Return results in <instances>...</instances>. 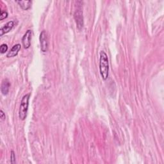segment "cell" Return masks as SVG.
Masks as SVG:
<instances>
[{
    "instance_id": "6da1fadb",
    "label": "cell",
    "mask_w": 164,
    "mask_h": 164,
    "mask_svg": "<svg viewBox=\"0 0 164 164\" xmlns=\"http://www.w3.org/2000/svg\"><path fill=\"white\" fill-rule=\"evenodd\" d=\"M99 71L102 80H106L108 77L109 64L108 56L103 51H102L100 53Z\"/></svg>"
},
{
    "instance_id": "7a4b0ae2",
    "label": "cell",
    "mask_w": 164,
    "mask_h": 164,
    "mask_svg": "<svg viewBox=\"0 0 164 164\" xmlns=\"http://www.w3.org/2000/svg\"><path fill=\"white\" fill-rule=\"evenodd\" d=\"M30 97V94H26L23 97L21 101H20V105L19 110V117L22 121H24L27 116Z\"/></svg>"
},
{
    "instance_id": "3957f363",
    "label": "cell",
    "mask_w": 164,
    "mask_h": 164,
    "mask_svg": "<svg viewBox=\"0 0 164 164\" xmlns=\"http://www.w3.org/2000/svg\"><path fill=\"white\" fill-rule=\"evenodd\" d=\"M39 39L41 51L45 53L48 51V39L47 33L45 30H43V32L40 33Z\"/></svg>"
},
{
    "instance_id": "277c9868",
    "label": "cell",
    "mask_w": 164,
    "mask_h": 164,
    "mask_svg": "<svg viewBox=\"0 0 164 164\" xmlns=\"http://www.w3.org/2000/svg\"><path fill=\"white\" fill-rule=\"evenodd\" d=\"M32 30H28L25 34L22 39V43L25 49H28L31 46V40H32Z\"/></svg>"
},
{
    "instance_id": "5b68a950",
    "label": "cell",
    "mask_w": 164,
    "mask_h": 164,
    "mask_svg": "<svg viewBox=\"0 0 164 164\" xmlns=\"http://www.w3.org/2000/svg\"><path fill=\"white\" fill-rule=\"evenodd\" d=\"M75 19L76 20L77 27L78 29L83 28L84 26V19H83V12L81 9H78L75 13Z\"/></svg>"
},
{
    "instance_id": "8992f818",
    "label": "cell",
    "mask_w": 164,
    "mask_h": 164,
    "mask_svg": "<svg viewBox=\"0 0 164 164\" xmlns=\"http://www.w3.org/2000/svg\"><path fill=\"white\" fill-rule=\"evenodd\" d=\"M14 21L13 20H10V21L8 22L7 24H5L3 27L0 29V35L3 36L4 34L8 33L10 30H12V29L14 26Z\"/></svg>"
},
{
    "instance_id": "52a82bcc",
    "label": "cell",
    "mask_w": 164,
    "mask_h": 164,
    "mask_svg": "<svg viewBox=\"0 0 164 164\" xmlns=\"http://www.w3.org/2000/svg\"><path fill=\"white\" fill-rule=\"evenodd\" d=\"M20 48H21V46H20V44H17L14 45L12 49H10V51H8V53L7 54V57L10 58V57H14L17 55L20 49Z\"/></svg>"
},
{
    "instance_id": "ba28073f",
    "label": "cell",
    "mask_w": 164,
    "mask_h": 164,
    "mask_svg": "<svg viewBox=\"0 0 164 164\" xmlns=\"http://www.w3.org/2000/svg\"><path fill=\"white\" fill-rule=\"evenodd\" d=\"M10 87V81H8V80L7 79L3 80V81H2V86H1V91L3 95L6 96L8 94Z\"/></svg>"
},
{
    "instance_id": "9c48e42d",
    "label": "cell",
    "mask_w": 164,
    "mask_h": 164,
    "mask_svg": "<svg viewBox=\"0 0 164 164\" xmlns=\"http://www.w3.org/2000/svg\"><path fill=\"white\" fill-rule=\"evenodd\" d=\"M16 3H17L20 8H21L23 10H28L30 7H31V5H32V1H22V0H20V1H16Z\"/></svg>"
},
{
    "instance_id": "30bf717a",
    "label": "cell",
    "mask_w": 164,
    "mask_h": 164,
    "mask_svg": "<svg viewBox=\"0 0 164 164\" xmlns=\"http://www.w3.org/2000/svg\"><path fill=\"white\" fill-rule=\"evenodd\" d=\"M8 50V46L6 44H2L0 46V52L2 54L5 53Z\"/></svg>"
},
{
    "instance_id": "8fae6325",
    "label": "cell",
    "mask_w": 164,
    "mask_h": 164,
    "mask_svg": "<svg viewBox=\"0 0 164 164\" xmlns=\"http://www.w3.org/2000/svg\"><path fill=\"white\" fill-rule=\"evenodd\" d=\"M10 162H11V163H16V155L14 151H11V155H10Z\"/></svg>"
},
{
    "instance_id": "7c38bea8",
    "label": "cell",
    "mask_w": 164,
    "mask_h": 164,
    "mask_svg": "<svg viewBox=\"0 0 164 164\" xmlns=\"http://www.w3.org/2000/svg\"><path fill=\"white\" fill-rule=\"evenodd\" d=\"M8 16V13L7 11H1V16H0V20H2L6 19Z\"/></svg>"
},
{
    "instance_id": "4fadbf2b",
    "label": "cell",
    "mask_w": 164,
    "mask_h": 164,
    "mask_svg": "<svg viewBox=\"0 0 164 164\" xmlns=\"http://www.w3.org/2000/svg\"><path fill=\"white\" fill-rule=\"evenodd\" d=\"M5 114L2 110H1V111H0V118H1L2 120H5Z\"/></svg>"
}]
</instances>
